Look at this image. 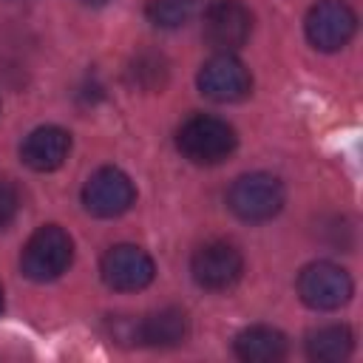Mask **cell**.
<instances>
[{
  "label": "cell",
  "mask_w": 363,
  "mask_h": 363,
  "mask_svg": "<svg viewBox=\"0 0 363 363\" xmlns=\"http://www.w3.org/2000/svg\"><path fill=\"white\" fill-rule=\"evenodd\" d=\"M176 145L193 164H218L235 150V130L216 116H190L176 133Z\"/></svg>",
  "instance_id": "obj_1"
},
{
  "label": "cell",
  "mask_w": 363,
  "mask_h": 363,
  "mask_svg": "<svg viewBox=\"0 0 363 363\" xmlns=\"http://www.w3.org/2000/svg\"><path fill=\"white\" fill-rule=\"evenodd\" d=\"M71 258H74L71 235L57 224H45L26 241L20 267L31 281H54L68 269Z\"/></svg>",
  "instance_id": "obj_2"
},
{
  "label": "cell",
  "mask_w": 363,
  "mask_h": 363,
  "mask_svg": "<svg viewBox=\"0 0 363 363\" xmlns=\"http://www.w3.org/2000/svg\"><path fill=\"white\" fill-rule=\"evenodd\" d=\"M227 204L241 221H267L284 207V184L272 173H247L233 182Z\"/></svg>",
  "instance_id": "obj_3"
},
{
  "label": "cell",
  "mask_w": 363,
  "mask_h": 363,
  "mask_svg": "<svg viewBox=\"0 0 363 363\" xmlns=\"http://www.w3.org/2000/svg\"><path fill=\"white\" fill-rule=\"evenodd\" d=\"M298 295L312 309H337L352 298V278L346 269L329 261H315L298 275Z\"/></svg>",
  "instance_id": "obj_4"
},
{
  "label": "cell",
  "mask_w": 363,
  "mask_h": 363,
  "mask_svg": "<svg viewBox=\"0 0 363 363\" xmlns=\"http://www.w3.org/2000/svg\"><path fill=\"white\" fill-rule=\"evenodd\" d=\"M133 199H136L133 182L119 167H99L85 182V187H82V204H85V210L91 216H99V218L122 216L125 210H130Z\"/></svg>",
  "instance_id": "obj_5"
},
{
  "label": "cell",
  "mask_w": 363,
  "mask_h": 363,
  "mask_svg": "<svg viewBox=\"0 0 363 363\" xmlns=\"http://www.w3.org/2000/svg\"><path fill=\"white\" fill-rule=\"evenodd\" d=\"M190 272L196 278L199 286L204 289H213V292H221V289H230L241 272H244V258L241 252L227 244V241H210L204 247L196 250L193 261H190Z\"/></svg>",
  "instance_id": "obj_6"
},
{
  "label": "cell",
  "mask_w": 363,
  "mask_h": 363,
  "mask_svg": "<svg viewBox=\"0 0 363 363\" xmlns=\"http://www.w3.org/2000/svg\"><path fill=\"white\" fill-rule=\"evenodd\" d=\"M357 28L354 11L340 0H323L309 9L306 14V37L320 51H337L343 48Z\"/></svg>",
  "instance_id": "obj_7"
},
{
  "label": "cell",
  "mask_w": 363,
  "mask_h": 363,
  "mask_svg": "<svg viewBox=\"0 0 363 363\" xmlns=\"http://www.w3.org/2000/svg\"><path fill=\"white\" fill-rule=\"evenodd\" d=\"M250 31H252V14L238 0H216L204 11V40L221 54L241 48Z\"/></svg>",
  "instance_id": "obj_8"
},
{
  "label": "cell",
  "mask_w": 363,
  "mask_h": 363,
  "mask_svg": "<svg viewBox=\"0 0 363 363\" xmlns=\"http://www.w3.org/2000/svg\"><path fill=\"white\" fill-rule=\"evenodd\" d=\"M156 275L153 258L133 244H116L102 258V281L119 292L145 289Z\"/></svg>",
  "instance_id": "obj_9"
},
{
  "label": "cell",
  "mask_w": 363,
  "mask_h": 363,
  "mask_svg": "<svg viewBox=\"0 0 363 363\" xmlns=\"http://www.w3.org/2000/svg\"><path fill=\"white\" fill-rule=\"evenodd\" d=\"M199 88L207 99L216 102H238L250 94L252 79L241 60L233 54H216L210 57L199 71Z\"/></svg>",
  "instance_id": "obj_10"
},
{
  "label": "cell",
  "mask_w": 363,
  "mask_h": 363,
  "mask_svg": "<svg viewBox=\"0 0 363 363\" xmlns=\"http://www.w3.org/2000/svg\"><path fill=\"white\" fill-rule=\"evenodd\" d=\"M68 150H71L68 130H62L57 125H43V128H37L26 136V142L20 147V156L31 170L48 173V170H57L68 159Z\"/></svg>",
  "instance_id": "obj_11"
},
{
  "label": "cell",
  "mask_w": 363,
  "mask_h": 363,
  "mask_svg": "<svg viewBox=\"0 0 363 363\" xmlns=\"http://www.w3.org/2000/svg\"><path fill=\"white\" fill-rule=\"evenodd\" d=\"M235 354L247 363H275L286 354V337L272 326H250L238 332Z\"/></svg>",
  "instance_id": "obj_12"
},
{
  "label": "cell",
  "mask_w": 363,
  "mask_h": 363,
  "mask_svg": "<svg viewBox=\"0 0 363 363\" xmlns=\"http://www.w3.org/2000/svg\"><path fill=\"white\" fill-rule=\"evenodd\" d=\"M139 340L147 346H179L187 337V318L182 309L167 306L159 312H150L139 326Z\"/></svg>",
  "instance_id": "obj_13"
},
{
  "label": "cell",
  "mask_w": 363,
  "mask_h": 363,
  "mask_svg": "<svg viewBox=\"0 0 363 363\" xmlns=\"http://www.w3.org/2000/svg\"><path fill=\"white\" fill-rule=\"evenodd\" d=\"M352 346H354V337L349 326H340V323L320 326L306 337V352L318 363H340L352 354Z\"/></svg>",
  "instance_id": "obj_14"
},
{
  "label": "cell",
  "mask_w": 363,
  "mask_h": 363,
  "mask_svg": "<svg viewBox=\"0 0 363 363\" xmlns=\"http://www.w3.org/2000/svg\"><path fill=\"white\" fill-rule=\"evenodd\" d=\"M187 0H153L147 6V17L153 26H162V28H176L187 20Z\"/></svg>",
  "instance_id": "obj_15"
},
{
  "label": "cell",
  "mask_w": 363,
  "mask_h": 363,
  "mask_svg": "<svg viewBox=\"0 0 363 363\" xmlns=\"http://www.w3.org/2000/svg\"><path fill=\"white\" fill-rule=\"evenodd\" d=\"M133 77H136V82H139L142 88H162V85H164V77H167V68H164L162 57L142 54V57H136Z\"/></svg>",
  "instance_id": "obj_16"
},
{
  "label": "cell",
  "mask_w": 363,
  "mask_h": 363,
  "mask_svg": "<svg viewBox=\"0 0 363 363\" xmlns=\"http://www.w3.org/2000/svg\"><path fill=\"white\" fill-rule=\"evenodd\" d=\"M20 210V193L9 179H0V230L14 221Z\"/></svg>",
  "instance_id": "obj_17"
},
{
  "label": "cell",
  "mask_w": 363,
  "mask_h": 363,
  "mask_svg": "<svg viewBox=\"0 0 363 363\" xmlns=\"http://www.w3.org/2000/svg\"><path fill=\"white\" fill-rule=\"evenodd\" d=\"M82 3H91V6H105L108 0H82Z\"/></svg>",
  "instance_id": "obj_18"
},
{
  "label": "cell",
  "mask_w": 363,
  "mask_h": 363,
  "mask_svg": "<svg viewBox=\"0 0 363 363\" xmlns=\"http://www.w3.org/2000/svg\"><path fill=\"white\" fill-rule=\"evenodd\" d=\"M0 312H3V289H0Z\"/></svg>",
  "instance_id": "obj_19"
}]
</instances>
